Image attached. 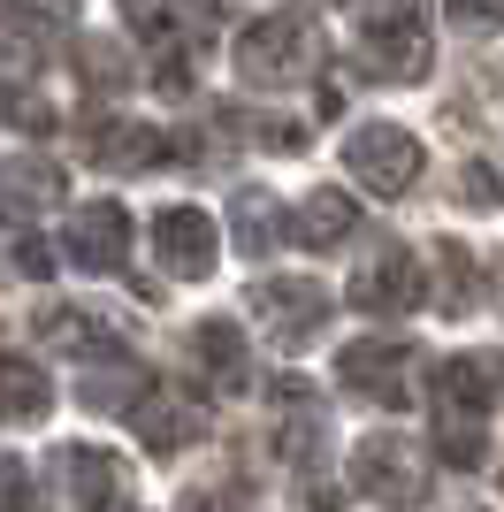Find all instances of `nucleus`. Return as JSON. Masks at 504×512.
<instances>
[{"label":"nucleus","mask_w":504,"mask_h":512,"mask_svg":"<svg viewBox=\"0 0 504 512\" xmlns=\"http://www.w3.org/2000/svg\"><path fill=\"white\" fill-rule=\"evenodd\" d=\"M428 406H436V459L474 474L489 451V406H497V367L489 360H436L428 375Z\"/></svg>","instance_id":"1"},{"label":"nucleus","mask_w":504,"mask_h":512,"mask_svg":"<svg viewBox=\"0 0 504 512\" xmlns=\"http://www.w3.org/2000/svg\"><path fill=\"white\" fill-rule=\"evenodd\" d=\"M314 69H321V31L306 16H260L245 39H237V77L260 85V92L298 85V77H314Z\"/></svg>","instance_id":"2"},{"label":"nucleus","mask_w":504,"mask_h":512,"mask_svg":"<svg viewBox=\"0 0 504 512\" xmlns=\"http://www.w3.org/2000/svg\"><path fill=\"white\" fill-rule=\"evenodd\" d=\"M367 69L390 85H413L428 69V0H367Z\"/></svg>","instance_id":"3"},{"label":"nucleus","mask_w":504,"mask_h":512,"mask_svg":"<svg viewBox=\"0 0 504 512\" xmlns=\"http://www.w3.org/2000/svg\"><path fill=\"white\" fill-rule=\"evenodd\" d=\"M344 169L375 199H405L420 184V138L398 130V123H359L352 138H344Z\"/></svg>","instance_id":"4"},{"label":"nucleus","mask_w":504,"mask_h":512,"mask_svg":"<svg viewBox=\"0 0 504 512\" xmlns=\"http://www.w3.org/2000/svg\"><path fill=\"white\" fill-rule=\"evenodd\" d=\"M352 482L375 505H420V490H428V451L413 444V436H367V444L352 451Z\"/></svg>","instance_id":"5"},{"label":"nucleus","mask_w":504,"mask_h":512,"mask_svg":"<svg viewBox=\"0 0 504 512\" xmlns=\"http://www.w3.org/2000/svg\"><path fill=\"white\" fill-rule=\"evenodd\" d=\"M352 306L359 314H420L428 306V283H420V260L405 245H375L352 276Z\"/></svg>","instance_id":"6"},{"label":"nucleus","mask_w":504,"mask_h":512,"mask_svg":"<svg viewBox=\"0 0 504 512\" xmlns=\"http://www.w3.org/2000/svg\"><path fill=\"white\" fill-rule=\"evenodd\" d=\"M329 291H321L314 276H268V283H252V314L268 321V337L275 344H306L329 321Z\"/></svg>","instance_id":"7"},{"label":"nucleus","mask_w":504,"mask_h":512,"mask_svg":"<svg viewBox=\"0 0 504 512\" xmlns=\"http://www.w3.org/2000/svg\"><path fill=\"white\" fill-rule=\"evenodd\" d=\"M153 253H161L168 276L199 283L214 268V253H222V230H214V214H199V207H161L153 214Z\"/></svg>","instance_id":"8"},{"label":"nucleus","mask_w":504,"mask_h":512,"mask_svg":"<svg viewBox=\"0 0 504 512\" xmlns=\"http://www.w3.org/2000/svg\"><path fill=\"white\" fill-rule=\"evenodd\" d=\"M405 352H413L405 337H359V344L336 352V383L344 390H375L382 406H405V383H398Z\"/></svg>","instance_id":"9"},{"label":"nucleus","mask_w":504,"mask_h":512,"mask_svg":"<svg viewBox=\"0 0 504 512\" xmlns=\"http://www.w3.org/2000/svg\"><path fill=\"white\" fill-rule=\"evenodd\" d=\"M54 474H62V505L69 512H107L115 497H123V467H115V451L69 444L62 459H54Z\"/></svg>","instance_id":"10"},{"label":"nucleus","mask_w":504,"mask_h":512,"mask_svg":"<svg viewBox=\"0 0 504 512\" xmlns=\"http://www.w3.org/2000/svg\"><path fill=\"white\" fill-rule=\"evenodd\" d=\"M69 260L77 268H123L130 260V214L107 207V199H92V207H77V222H69Z\"/></svg>","instance_id":"11"},{"label":"nucleus","mask_w":504,"mask_h":512,"mask_svg":"<svg viewBox=\"0 0 504 512\" xmlns=\"http://www.w3.org/2000/svg\"><path fill=\"white\" fill-rule=\"evenodd\" d=\"M275 413H283V459L321 467V444H329V413H321V398L298 383V375H283V383H275Z\"/></svg>","instance_id":"12"},{"label":"nucleus","mask_w":504,"mask_h":512,"mask_svg":"<svg viewBox=\"0 0 504 512\" xmlns=\"http://www.w3.org/2000/svg\"><path fill=\"white\" fill-rule=\"evenodd\" d=\"M352 230H359L352 192H314V199H298V214H291V245H314V253H336Z\"/></svg>","instance_id":"13"},{"label":"nucleus","mask_w":504,"mask_h":512,"mask_svg":"<svg viewBox=\"0 0 504 512\" xmlns=\"http://www.w3.org/2000/svg\"><path fill=\"white\" fill-rule=\"evenodd\" d=\"M130 421H138L146 451H184L191 436H199V413H191V398H176V390H146V406L130 413Z\"/></svg>","instance_id":"14"},{"label":"nucleus","mask_w":504,"mask_h":512,"mask_svg":"<svg viewBox=\"0 0 504 512\" xmlns=\"http://www.w3.org/2000/svg\"><path fill=\"white\" fill-rule=\"evenodd\" d=\"M92 153H100L107 169H161L176 146H168L161 130H146V123H107L100 138H92Z\"/></svg>","instance_id":"15"},{"label":"nucleus","mask_w":504,"mask_h":512,"mask_svg":"<svg viewBox=\"0 0 504 512\" xmlns=\"http://www.w3.org/2000/svg\"><path fill=\"white\" fill-rule=\"evenodd\" d=\"M230 222H237V245H245V260L275 253V245L291 237V222H283V207H275L268 192H237V199H230Z\"/></svg>","instance_id":"16"},{"label":"nucleus","mask_w":504,"mask_h":512,"mask_svg":"<svg viewBox=\"0 0 504 512\" xmlns=\"http://www.w3.org/2000/svg\"><path fill=\"white\" fill-rule=\"evenodd\" d=\"M191 360L207 367L222 390H237L245 383V337H237V321H199L191 329Z\"/></svg>","instance_id":"17"},{"label":"nucleus","mask_w":504,"mask_h":512,"mask_svg":"<svg viewBox=\"0 0 504 512\" xmlns=\"http://www.w3.org/2000/svg\"><path fill=\"white\" fill-rule=\"evenodd\" d=\"M46 337L77 352V360H100V352H123V329L100 314H84V306H62V314H46Z\"/></svg>","instance_id":"18"},{"label":"nucleus","mask_w":504,"mask_h":512,"mask_svg":"<svg viewBox=\"0 0 504 512\" xmlns=\"http://www.w3.org/2000/svg\"><path fill=\"white\" fill-rule=\"evenodd\" d=\"M54 406V383H46L31 360H0V413L8 421H39Z\"/></svg>","instance_id":"19"},{"label":"nucleus","mask_w":504,"mask_h":512,"mask_svg":"<svg viewBox=\"0 0 504 512\" xmlns=\"http://www.w3.org/2000/svg\"><path fill=\"white\" fill-rule=\"evenodd\" d=\"M146 367H107V375H84V406H100V413H138L146 406Z\"/></svg>","instance_id":"20"},{"label":"nucleus","mask_w":504,"mask_h":512,"mask_svg":"<svg viewBox=\"0 0 504 512\" xmlns=\"http://www.w3.org/2000/svg\"><path fill=\"white\" fill-rule=\"evenodd\" d=\"M436 268H443V314H474V299H482V291H474V260H466V245L459 237H443L436 245Z\"/></svg>","instance_id":"21"},{"label":"nucleus","mask_w":504,"mask_h":512,"mask_svg":"<svg viewBox=\"0 0 504 512\" xmlns=\"http://www.w3.org/2000/svg\"><path fill=\"white\" fill-rule=\"evenodd\" d=\"M0 512H39V490H31V467L16 451H0Z\"/></svg>","instance_id":"22"},{"label":"nucleus","mask_w":504,"mask_h":512,"mask_svg":"<svg viewBox=\"0 0 504 512\" xmlns=\"http://www.w3.org/2000/svg\"><path fill=\"white\" fill-rule=\"evenodd\" d=\"M443 8H451L459 23H474V31H497L504 23V0H443Z\"/></svg>","instance_id":"23"},{"label":"nucleus","mask_w":504,"mask_h":512,"mask_svg":"<svg viewBox=\"0 0 504 512\" xmlns=\"http://www.w3.org/2000/svg\"><path fill=\"white\" fill-rule=\"evenodd\" d=\"M459 192L474 199V207H497V199H504V184H497L489 169H459Z\"/></svg>","instance_id":"24"},{"label":"nucleus","mask_w":504,"mask_h":512,"mask_svg":"<svg viewBox=\"0 0 504 512\" xmlns=\"http://www.w3.org/2000/svg\"><path fill=\"white\" fill-rule=\"evenodd\" d=\"M466 512H474V505H466Z\"/></svg>","instance_id":"25"}]
</instances>
